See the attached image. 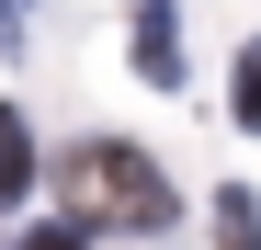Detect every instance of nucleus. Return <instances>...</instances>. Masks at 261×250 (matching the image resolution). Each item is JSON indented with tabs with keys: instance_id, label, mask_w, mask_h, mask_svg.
I'll return each mask as SVG.
<instances>
[{
	"instance_id": "3",
	"label": "nucleus",
	"mask_w": 261,
	"mask_h": 250,
	"mask_svg": "<svg viewBox=\"0 0 261 250\" xmlns=\"http://www.w3.org/2000/svg\"><path fill=\"white\" fill-rule=\"evenodd\" d=\"M34 171H46V159H34V125L0 103V205H23V193H34Z\"/></svg>"
},
{
	"instance_id": "6",
	"label": "nucleus",
	"mask_w": 261,
	"mask_h": 250,
	"mask_svg": "<svg viewBox=\"0 0 261 250\" xmlns=\"http://www.w3.org/2000/svg\"><path fill=\"white\" fill-rule=\"evenodd\" d=\"M23 250H91V228H68V216H57V228H34Z\"/></svg>"
},
{
	"instance_id": "5",
	"label": "nucleus",
	"mask_w": 261,
	"mask_h": 250,
	"mask_svg": "<svg viewBox=\"0 0 261 250\" xmlns=\"http://www.w3.org/2000/svg\"><path fill=\"white\" fill-rule=\"evenodd\" d=\"M227 103H239V125H250V137H261V34H250V46H239V80H227Z\"/></svg>"
},
{
	"instance_id": "7",
	"label": "nucleus",
	"mask_w": 261,
	"mask_h": 250,
	"mask_svg": "<svg viewBox=\"0 0 261 250\" xmlns=\"http://www.w3.org/2000/svg\"><path fill=\"white\" fill-rule=\"evenodd\" d=\"M0 46H23V12H12V0H0Z\"/></svg>"
},
{
	"instance_id": "4",
	"label": "nucleus",
	"mask_w": 261,
	"mask_h": 250,
	"mask_svg": "<svg viewBox=\"0 0 261 250\" xmlns=\"http://www.w3.org/2000/svg\"><path fill=\"white\" fill-rule=\"evenodd\" d=\"M216 250H261V205L227 182V193H216Z\"/></svg>"
},
{
	"instance_id": "1",
	"label": "nucleus",
	"mask_w": 261,
	"mask_h": 250,
	"mask_svg": "<svg viewBox=\"0 0 261 250\" xmlns=\"http://www.w3.org/2000/svg\"><path fill=\"white\" fill-rule=\"evenodd\" d=\"M57 216L68 228H125V239H159L170 216H182V193L159 182V159L148 148H125V137H80L68 159H57Z\"/></svg>"
},
{
	"instance_id": "2",
	"label": "nucleus",
	"mask_w": 261,
	"mask_h": 250,
	"mask_svg": "<svg viewBox=\"0 0 261 250\" xmlns=\"http://www.w3.org/2000/svg\"><path fill=\"white\" fill-rule=\"evenodd\" d=\"M137 80L148 91L182 80V12H170V0H137Z\"/></svg>"
}]
</instances>
